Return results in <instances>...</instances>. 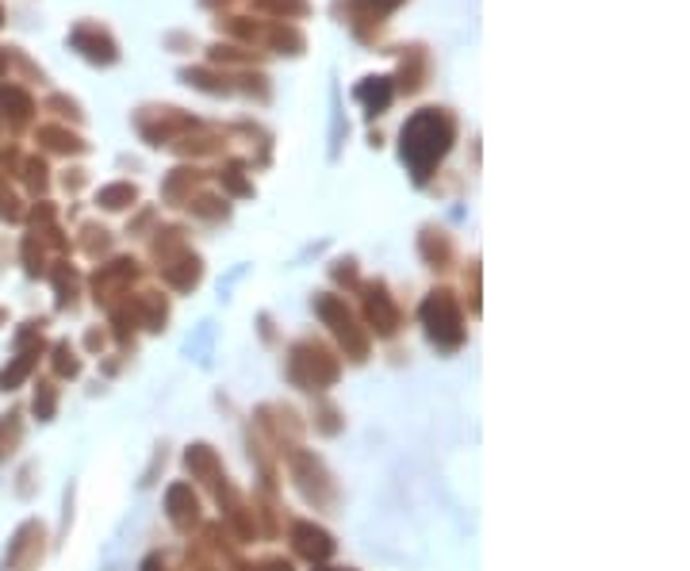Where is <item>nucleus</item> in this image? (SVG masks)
Here are the masks:
<instances>
[{
    "label": "nucleus",
    "instance_id": "nucleus-1",
    "mask_svg": "<svg viewBox=\"0 0 690 571\" xmlns=\"http://www.w3.org/2000/svg\"><path fill=\"white\" fill-rule=\"evenodd\" d=\"M456 138V119L445 108H422L403 124V161L411 166L414 180H426L430 169L448 154Z\"/></svg>",
    "mask_w": 690,
    "mask_h": 571
},
{
    "label": "nucleus",
    "instance_id": "nucleus-2",
    "mask_svg": "<svg viewBox=\"0 0 690 571\" xmlns=\"http://www.w3.org/2000/svg\"><path fill=\"white\" fill-rule=\"evenodd\" d=\"M69 42H73V50H81V58H89L92 66L119 62V42L111 39L108 28H100V23H92V20L77 23V28L69 31Z\"/></svg>",
    "mask_w": 690,
    "mask_h": 571
},
{
    "label": "nucleus",
    "instance_id": "nucleus-3",
    "mask_svg": "<svg viewBox=\"0 0 690 571\" xmlns=\"http://www.w3.org/2000/svg\"><path fill=\"white\" fill-rule=\"evenodd\" d=\"M403 0H338V12L349 20L353 31H365V23H384V16H392L395 8H400Z\"/></svg>",
    "mask_w": 690,
    "mask_h": 571
},
{
    "label": "nucleus",
    "instance_id": "nucleus-4",
    "mask_svg": "<svg viewBox=\"0 0 690 571\" xmlns=\"http://www.w3.org/2000/svg\"><path fill=\"white\" fill-rule=\"evenodd\" d=\"M0 116L8 119V127H28L34 116V100L23 85H0Z\"/></svg>",
    "mask_w": 690,
    "mask_h": 571
},
{
    "label": "nucleus",
    "instance_id": "nucleus-5",
    "mask_svg": "<svg viewBox=\"0 0 690 571\" xmlns=\"http://www.w3.org/2000/svg\"><path fill=\"white\" fill-rule=\"evenodd\" d=\"M426 77H430V55H426V47H411L407 55H403V62H400V77H395V89H403V92H418L422 85H426Z\"/></svg>",
    "mask_w": 690,
    "mask_h": 571
},
{
    "label": "nucleus",
    "instance_id": "nucleus-6",
    "mask_svg": "<svg viewBox=\"0 0 690 571\" xmlns=\"http://www.w3.org/2000/svg\"><path fill=\"white\" fill-rule=\"evenodd\" d=\"M265 47L276 50V55H304L307 50V39L304 31L296 28V23H269V35H265Z\"/></svg>",
    "mask_w": 690,
    "mask_h": 571
},
{
    "label": "nucleus",
    "instance_id": "nucleus-7",
    "mask_svg": "<svg viewBox=\"0 0 690 571\" xmlns=\"http://www.w3.org/2000/svg\"><path fill=\"white\" fill-rule=\"evenodd\" d=\"M357 100L368 108V116H379V111H387V104L395 100L392 77H368V81L357 89Z\"/></svg>",
    "mask_w": 690,
    "mask_h": 571
},
{
    "label": "nucleus",
    "instance_id": "nucleus-8",
    "mask_svg": "<svg viewBox=\"0 0 690 571\" xmlns=\"http://www.w3.org/2000/svg\"><path fill=\"white\" fill-rule=\"evenodd\" d=\"M257 12L273 16L276 23H292V20H304V16L310 12L307 0H254Z\"/></svg>",
    "mask_w": 690,
    "mask_h": 571
},
{
    "label": "nucleus",
    "instance_id": "nucleus-9",
    "mask_svg": "<svg viewBox=\"0 0 690 571\" xmlns=\"http://www.w3.org/2000/svg\"><path fill=\"white\" fill-rule=\"evenodd\" d=\"M39 138L47 150H55V154H81L85 150V142H81V135H73V131H66V127H39Z\"/></svg>",
    "mask_w": 690,
    "mask_h": 571
},
{
    "label": "nucleus",
    "instance_id": "nucleus-10",
    "mask_svg": "<svg viewBox=\"0 0 690 571\" xmlns=\"http://www.w3.org/2000/svg\"><path fill=\"white\" fill-rule=\"evenodd\" d=\"M185 81L196 85V89H204V92H215V97H227V92H235V85H230L227 73H211V69H204V66L185 69Z\"/></svg>",
    "mask_w": 690,
    "mask_h": 571
},
{
    "label": "nucleus",
    "instance_id": "nucleus-11",
    "mask_svg": "<svg viewBox=\"0 0 690 571\" xmlns=\"http://www.w3.org/2000/svg\"><path fill=\"white\" fill-rule=\"evenodd\" d=\"M16 441H20V414H4L0 419V461L12 453Z\"/></svg>",
    "mask_w": 690,
    "mask_h": 571
},
{
    "label": "nucleus",
    "instance_id": "nucleus-12",
    "mask_svg": "<svg viewBox=\"0 0 690 571\" xmlns=\"http://www.w3.org/2000/svg\"><path fill=\"white\" fill-rule=\"evenodd\" d=\"M211 62L249 66V62H257V55H249V50H241V47H215L211 50Z\"/></svg>",
    "mask_w": 690,
    "mask_h": 571
},
{
    "label": "nucleus",
    "instance_id": "nucleus-13",
    "mask_svg": "<svg viewBox=\"0 0 690 571\" xmlns=\"http://www.w3.org/2000/svg\"><path fill=\"white\" fill-rule=\"evenodd\" d=\"M131 200H135V188L131 185H111V188H103V193H100V204L111 207V211H116V207H127Z\"/></svg>",
    "mask_w": 690,
    "mask_h": 571
},
{
    "label": "nucleus",
    "instance_id": "nucleus-14",
    "mask_svg": "<svg viewBox=\"0 0 690 571\" xmlns=\"http://www.w3.org/2000/svg\"><path fill=\"white\" fill-rule=\"evenodd\" d=\"M20 169H23V180H28V188H31V193H39V188H47V166H42L39 158H28Z\"/></svg>",
    "mask_w": 690,
    "mask_h": 571
},
{
    "label": "nucleus",
    "instance_id": "nucleus-15",
    "mask_svg": "<svg viewBox=\"0 0 690 571\" xmlns=\"http://www.w3.org/2000/svg\"><path fill=\"white\" fill-rule=\"evenodd\" d=\"M47 108H50V111H58V116L81 119V108H77L73 100H66V97H50V100H47Z\"/></svg>",
    "mask_w": 690,
    "mask_h": 571
},
{
    "label": "nucleus",
    "instance_id": "nucleus-16",
    "mask_svg": "<svg viewBox=\"0 0 690 571\" xmlns=\"http://www.w3.org/2000/svg\"><path fill=\"white\" fill-rule=\"evenodd\" d=\"M8 73V55H4V47H0V77Z\"/></svg>",
    "mask_w": 690,
    "mask_h": 571
},
{
    "label": "nucleus",
    "instance_id": "nucleus-17",
    "mask_svg": "<svg viewBox=\"0 0 690 571\" xmlns=\"http://www.w3.org/2000/svg\"><path fill=\"white\" fill-rule=\"evenodd\" d=\"M0 23H4V8H0Z\"/></svg>",
    "mask_w": 690,
    "mask_h": 571
},
{
    "label": "nucleus",
    "instance_id": "nucleus-18",
    "mask_svg": "<svg viewBox=\"0 0 690 571\" xmlns=\"http://www.w3.org/2000/svg\"><path fill=\"white\" fill-rule=\"evenodd\" d=\"M0 323H4V315H0Z\"/></svg>",
    "mask_w": 690,
    "mask_h": 571
}]
</instances>
